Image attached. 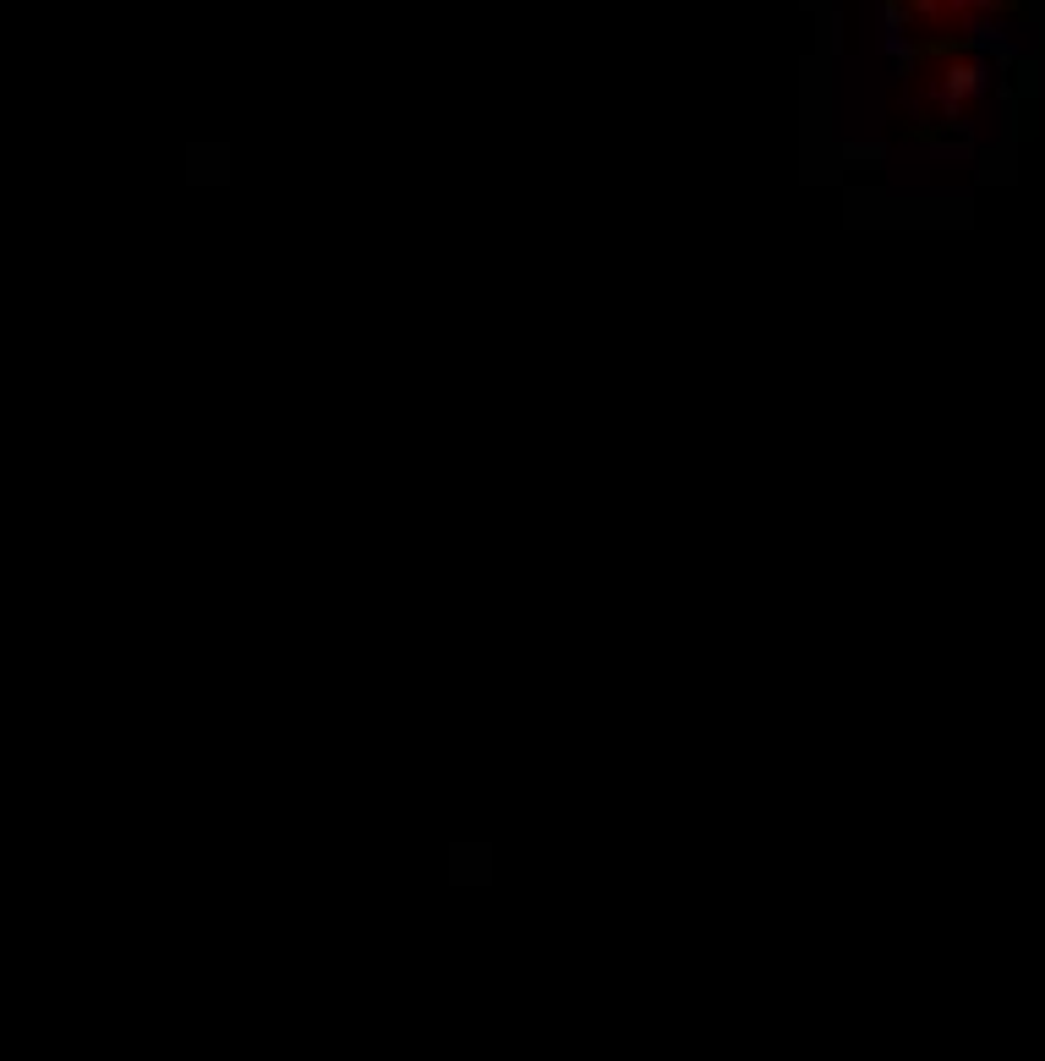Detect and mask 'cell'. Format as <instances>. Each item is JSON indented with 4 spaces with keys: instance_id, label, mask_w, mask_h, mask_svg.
<instances>
[{
    "instance_id": "6da1fadb",
    "label": "cell",
    "mask_w": 1045,
    "mask_h": 1061,
    "mask_svg": "<svg viewBox=\"0 0 1045 1061\" xmlns=\"http://www.w3.org/2000/svg\"><path fill=\"white\" fill-rule=\"evenodd\" d=\"M843 159H849V165H881V159H887V148H881V143H849V148H843Z\"/></svg>"
}]
</instances>
